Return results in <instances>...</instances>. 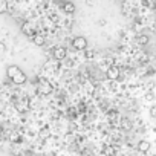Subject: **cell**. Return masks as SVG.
Here are the masks:
<instances>
[{
    "instance_id": "cell-13",
    "label": "cell",
    "mask_w": 156,
    "mask_h": 156,
    "mask_svg": "<svg viewBox=\"0 0 156 156\" xmlns=\"http://www.w3.org/2000/svg\"><path fill=\"white\" fill-rule=\"evenodd\" d=\"M8 11V3L6 0H0V14H5Z\"/></svg>"
},
{
    "instance_id": "cell-4",
    "label": "cell",
    "mask_w": 156,
    "mask_h": 156,
    "mask_svg": "<svg viewBox=\"0 0 156 156\" xmlns=\"http://www.w3.org/2000/svg\"><path fill=\"white\" fill-rule=\"evenodd\" d=\"M16 109L19 110V112H28L29 110V100L28 98H22V100H19L17 103H16Z\"/></svg>"
},
{
    "instance_id": "cell-6",
    "label": "cell",
    "mask_w": 156,
    "mask_h": 156,
    "mask_svg": "<svg viewBox=\"0 0 156 156\" xmlns=\"http://www.w3.org/2000/svg\"><path fill=\"white\" fill-rule=\"evenodd\" d=\"M22 72V69L17 66V64H11V66H8V69H6V76L9 78V80H12V78L16 76V75H19Z\"/></svg>"
},
{
    "instance_id": "cell-2",
    "label": "cell",
    "mask_w": 156,
    "mask_h": 156,
    "mask_svg": "<svg viewBox=\"0 0 156 156\" xmlns=\"http://www.w3.org/2000/svg\"><path fill=\"white\" fill-rule=\"evenodd\" d=\"M37 90H38V94H40V95H51V94H52V90H54V87H52V84H51V83H48V81H41V83L38 84Z\"/></svg>"
},
{
    "instance_id": "cell-3",
    "label": "cell",
    "mask_w": 156,
    "mask_h": 156,
    "mask_svg": "<svg viewBox=\"0 0 156 156\" xmlns=\"http://www.w3.org/2000/svg\"><path fill=\"white\" fill-rule=\"evenodd\" d=\"M66 48H63V46H57V48H54V51H52V55H54V58L55 60H64L66 58Z\"/></svg>"
},
{
    "instance_id": "cell-1",
    "label": "cell",
    "mask_w": 156,
    "mask_h": 156,
    "mask_svg": "<svg viewBox=\"0 0 156 156\" xmlns=\"http://www.w3.org/2000/svg\"><path fill=\"white\" fill-rule=\"evenodd\" d=\"M72 46L76 49V51H86L87 49V40L84 37H75L72 40Z\"/></svg>"
},
{
    "instance_id": "cell-14",
    "label": "cell",
    "mask_w": 156,
    "mask_h": 156,
    "mask_svg": "<svg viewBox=\"0 0 156 156\" xmlns=\"http://www.w3.org/2000/svg\"><path fill=\"white\" fill-rule=\"evenodd\" d=\"M138 43L139 44H147L148 43V37L147 35H139L138 37Z\"/></svg>"
},
{
    "instance_id": "cell-16",
    "label": "cell",
    "mask_w": 156,
    "mask_h": 156,
    "mask_svg": "<svg viewBox=\"0 0 156 156\" xmlns=\"http://www.w3.org/2000/svg\"><path fill=\"white\" fill-rule=\"evenodd\" d=\"M150 115H151L153 118H156V106H153V107L150 109Z\"/></svg>"
},
{
    "instance_id": "cell-17",
    "label": "cell",
    "mask_w": 156,
    "mask_h": 156,
    "mask_svg": "<svg viewBox=\"0 0 156 156\" xmlns=\"http://www.w3.org/2000/svg\"><path fill=\"white\" fill-rule=\"evenodd\" d=\"M86 57H87V58H92V57H94V52H92V51L86 52Z\"/></svg>"
},
{
    "instance_id": "cell-9",
    "label": "cell",
    "mask_w": 156,
    "mask_h": 156,
    "mask_svg": "<svg viewBox=\"0 0 156 156\" xmlns=\"http://www.w3.org/2000/svg\"><path fill=\"white\" fill-rule=\"evenodd\" d=\"M63 11H64L66 14H73V12H75V5H73L72 2H66V3L63 5Z\"/></svg>"
},
{
    "instance_id": "cell-18",
    "label": "cell",
    "mask_w": 156,
    "mask_h": 156,
    "mask_svg": "<svg viewBox=\"0 0 156 156\" xmlns=\"http://www.w3.org/2000/svg\"><path fill=\"white\" fill-rule=\"evenodd\" d=\"M0 139H2V132H0Z\"/></svg>"
},
{
    "instance_id": "cell-15",
    "label": "cell",
    "mask_w": 156,
    "mask_h": 156,
    "mask_svg": "<svg viewBox=\"0 0 156 156\" xmlns=\"http://www.w3.org/2000/svg\"><path fill=\"white\" fill-rule=\"evenodd\" d=\"M5 52H6V46H5L3 41H0V57L5 55Z\"/></svg>"
},
{
    "instance_id": "cell-7",
    "label": "cell",
    "mask_w": 156,
    "mask_h": 156,
    "mask_svg": "<svg viewBox=\"0 0 156 156\" xmlns=\"http://www.w3.org/2000/svg\"><path fill=\"white\" fill-rule=\"evenodd\" d=\"M26 80H28V76H26V73L22 70L19 75H16V76L12 78L11 81H12L14 84H17V86H22V84H25V83H26Z\"/></svg>"
},
{
    "instance_id": "cell-10",
    "label": "cell",
    "mask_w": 156,
    "mask_h": 156,
    "mask_svg": "<svg viewBox=\"0 0 156 156\" xmlns=\"http://www.w3.org/2000/svg\"><path fill=\"white\" fill-rule=\"evenodd\" d=\"M32 41H34V44H35V46H43L46 40H44V37H43L41 34H35V35H34V38H32Z\"/></svg>"
},
{
    "instance_id": "cell-5",
    "label": "cell",
    "mask_w": 156,
    "mask_h": 156,
    "mask_svg": "<svg viewBox=\"0 0 156 156\" xmlns=\"http://www.w3.org/2000/svg\"><path fill=\"white\" fill-rule=\"evenodd\" d=\"M106 75H107L109 80H118L119 75H121V72H119V69H118L116 66H110V67L107 69Z\"/></svg>"
},
{
    "instance_id": "cell-11",
    "label": "cell",
    "mask_w": 156,
    "mask_h": 156,
    "mask_svg": "<svg viewBox=\"0 0 156 156\" xmlns=\"http://www.w3.org/2000/svg\"><path fill=\"white\" fill-rule=\"evenodd\" d=\"M148 148H150V142H148V141H139V144H138V150H139L141 153L148 151Z\"/></svg>"
},
{
    "instance_id": "cell-12",
    "label": "cell",
    "mask_w": 156,
    "mask_h": 156,
    "mask_svg": "<svg viewBox=\"0 0 156 156\" xmlns=\"http://www.w3.org/2000/svg\"><path fill=\"white\" fill-rule=\"evenodd\" d=\"M103 154H104V156H115V154H116V150H115V147H112V145H106V147L103 148Z\"/></svg>"
},
{
    "instance_id": "cell-8",
    "label": "cell",
    "mask_w": 156,
    "mask_h": 156,
    "mask_svg": "<svg viewBox=\"0 0 156 156\" xmlns=\"http://www.w3.org/2000/svg\"><path fill=\"white\" fill-rule=\"evenodd\" d=\"M22 32H23L25 35L31 37V38H34V35H35V31H34V28H32L31 23H23V25H22Z\"/></svg>"
}]
</instances>
